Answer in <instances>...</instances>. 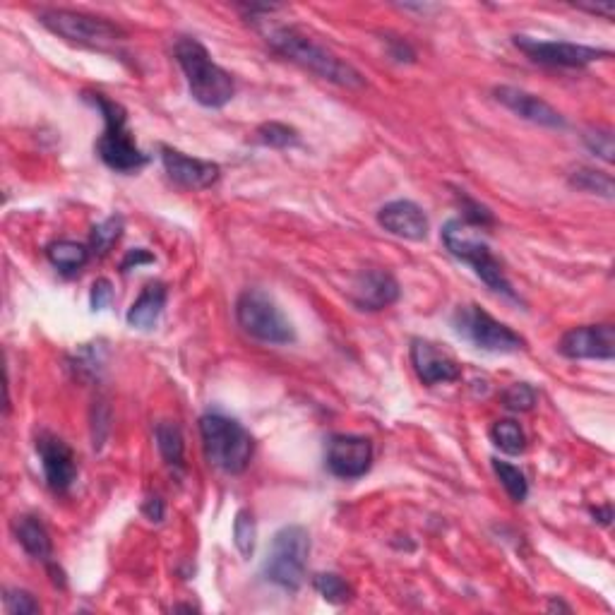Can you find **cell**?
Listing matches in <instances>:
<instances>
[{
    "label": "cell",
    "mask_w": 615,
    "mask_h": 615,
    "mask_svg": "<svg viewBox=\"0 0 615 615\" xmlns=\"http://www.w3.org/2000/svg\"><path fill=\"white\" fill-rule=\"evenodd\" d=\"M258 29L270 44L272 51H277L279 56H284L286 61L301 65V68L310 70L313 75L322 77V80L332 82V85L346 87V89H358L366 85V77H363L351 63L342 61L337 53H332L327 46H322L320 41L308 37L301 29L291 25H277L270 20H253Z\"/></svg>",
    "instance_id": "6da1fadb"
},
{
    "label": "cell",
    "mask_w": 615,
    "mask_h": 615,
    "mask_svg": "<svg viewBox=\"0 0 615 615\" xmlns=\"http://www.w3.org/2000/svg\"><path fill=\"white\" fill-rule=\"evenodd\" d=\"M173 56L181 65L193 99L205 109H222L236 94L234 77L212 61L210 51L193 37H178Z\"/></svg>",
    "instance_id": "7a4b0ae2"
},
{
    "label": "cell",
    "mask_w": 615,
    "mask_h": 615,
    "mask_svg": "<svg viewBox=\"0 0 615 615\" xmlns=\"http://www.w3.org/2000/svg\"><path fill=\"white\" fill-rule=\"evenodd\" d=\"M85 99L104 116V135L97 142L101 161L118 173H135L147 166L149 157L133 140V133L128 130V113L123 106L101 92L85 94Z\"/></svg>",
    "instance_id": "3957f363"
},
{
    "label": "cell",
    "mask_w": 615,
    "mask_h": 615,
    "mask_svg": "<svg viewBox=\"0 0 615 615\" xmlns=\"http://www.w3.org/2000/svg\"><path fill=\"white\" fill-rule=\"evenodd\" d=\"M200 433L212 467L224 474H243L248 469L255 440L243 423L224 414H205L200 419Z\"/></svg>",
    "instance_id": "277c9868"
},
{
    "label": "cell",
    "mask_w": 615,
    "mask_h": 615,
    "mask_svg": "<svg viewBox=\"0 0 615 615\" xmlns=\"http://www.w3.org/2000/svg\"><path fill=\"white\" fill-rule=\"evenodd\" d=\"M310 555V534L301 524H286L274 534L262 577L286 591L301 589Z\"/></svg>",
    "instance_id": "5b68a950"
},
{
    "label": "cell",
    "mask_w": 615,
    "mask_h": 615,
    "mask_svg": "<svg viewBox=\"0 0 615 615\" xmlns=\"http://www.w3.org/2000/svg\"><path fill=\"white\" fill-rule=\"evenodd\" d=\"M443 243L445 248L450 250V255H455L457 260L467 262L471 270L476 272V277H479L488 289L517 301L515 289H512L510 279L505 277V270L503 265H500V260L495 258L486 243L471 236L467 224L459 222V219H450V222L443 226Z\"/></svg>",
    "instance_id": "8992f818"
},
{
    "label": "cell",
    "mask_w": 615,
    "mask_h": 615,
    "mask_svg": "<svg viewBox=\"0 0 615 615\" xmlns=\"http://www.w3.org/2000/svg\"><path fill=\"white\" fill-rule=\"evenodd\" d=\"M39 22L56 37L87 49L109 51L125 41V32L113 22L73 10H41Z\"/></svg>",
    "instance_id": "52a82bcc"
},
{
    "label": "cell",
    "mask_w": 615,
    "mask_h": 615,
    "mask_svg": "<svg viewBox=\"0 0 615 615\" xmlns=\"http://www.w3.org/2000/svg\"><path fill=\"white\" fill-rule=\"evenodd\" d=\"M236 320L243 327V332L253 339L265 344H291L296 339L294 327L286 320V315L279 310L265 291L248 289L238 296L236 301Z\"/></svg>",
    "instance_id": "ba28073f"
},
{
    "label": "cell",
    "mask_w": 615,
    "mask_h": 615,
    "mask_svg": "<svg viewBox=\"0 0 615 615\" xmlns=\"http://www.w3.org/2000/svg\"><path fill=\"white\" fill-rule=\"evenodd\" d=\"M452 325L459 337L469 339L476 349L491 351V354H517L524 349V339L515 330H510L474 303L459 306L452 315Z\"/></svg>",
    "instance_id": "9c48e42d"
},
{
    "label": "cell",
    "mask_w": 615,
    "mask_h": 615,
    "mask_svg": "<svg viewBox=\"0 0 615 615\" xmlns=\"http://www.w3.org/2000/svg\"><path fill=\"white\" fill-rule=\"evenodd\" d=\"M515 46L527 53L534 63L548 65V68H584V65L601 61L611 56V51L594 49V46L570 44V41H541L517 34Z\"/></svg>",
    "instance_id": "30bf717a"
},
{
    "label": "cell",
    "mask_w": 615,
    "mask_h": 615,
    "mask_svg": "<svg viewBox=\"0 0 615 615\" xmlns=\"http://www.w3.org/2000/svg\"><path fill=\"white\" fill-rule=\"evenodd\" d=\"M373 464V443L363 435L337 433L327 440L325 467L337 479H361Z\"/></svg>",
    "instance_id": "8fae6325"
},
{
    "label": "cell",
    "mask_w": 615,
    "mask_h": 615,
    "mask_svg": "<svg viewBox=\"0 0 615 615\" xmlns=\"http://www.w3.org/2000/svg\"><path fill=\"white\" fill-rule=\"evenodd\" d=\"M37 452L51 491H70V486H73L77 479V462L70 445L58 438V435L44 431L37 435Z\"/></svg>",
    "instance_id": "7c38bea8"
},
{
    "label": "cell",
    "mask_w": 615,
    "mask_h": 615,
    "mask_svg": "<svg viewBox=\"0 0 615 615\" xmlns=\"http://www.w3.org/2000/svg\"><path fill=\"white\" fill-rule=\"evenodd\" d=\"M558 351L572 361L596 358V361H611L615 356V332L613 325H584L572 327L563 334Z\"/></svg>",
    "instance_id": "4fadbf2b"
},
{
    "label": "cell",
    "mask_w": 615,
    "mask_h": 615,
    "mask_svg": "<svg viewBox=\"0 0 615 615\" xmlns=\"http://www.w3.org/2000/svg\"><path fill=\"white\" fill-rule=\"evenodd\" d=\"M161 164H164V169L173 183H178L181 188L188 190L212 188V185L219 181V176H222V169H219V164H214V161L188 157V154L166 145L161 147Z\"/></svg>",
    "instance_id": "5bb4252c"
},
{
    "label": "cell",
    "mask_w": 615,
    "mask_h": 615,
    "mask_svg": "<svg viewBox=\"0 0 615 615\" xmlns=\"http://www.w3.org/2000/svg\"><path fill=\"white\" fill-rule=\"evenodd\" d=\"M411 366L423 385H440V382H455L462 375V368L447 351L428 339L411 342Z\"/></svg>",
    "instance_id": "9a60e30c"
},
{
    "label": "cell",
    "mask_w": 615,
    "mask_h": 615,
    "mask_svg": "<svg viewBox=\"0 0 615 615\" xmlns=\"http://www.w3.org/2000/svg\"><path fill=\"white\" fill-rule=\"evenodd\" d=\"M493 97L498 104H503L505 109H510L515 116L524 118V121L543 125V128H565V118L560 116V111H555L548 101L536 97V94L503 85L493 89Z\"/></svg>",
    "instance_id": "2e32d148"
},
{
    "label": "cell",
    "mask_w": 615,
    "mask_h": 615,
    "mask_svg": "<svg viewBox=\"0 0 615 615\" xmlns=\"http://www.w3.org/2000/svg\"><path fill=\"white\" fill-rule=\"evenodd\" d=\"M399 284L390 272L366 270L356 277L351 301L361 310H385L399 301Z\"/></svg>",
    "instance_id": "e0dca14e"
},
{
    "label": "cell",
    "mask_w": 615,
    "mask_h": 615,
    "mask_svg": "<svg viewBox=\"0 0 615 615\" xmlns=\"http://www.w3.org/2000/svg\"><path fill=\"white\" fill-rule=\"evenodd\" d=\"M378 224L387 234L406 238V241H423L431 229L426 212L411 200H394L382 207L378 212Z\"/></svg>",
    "instance_id": "ac0fdd59"
},
{
    "label": "cell",
    "mask_w": 615,
    "mask_h": 615,
    "mask_svg": "<svg viewBox=\"0 0 615 615\" xmlns=\"http://www.w3.org/2000/svg\"><path fill=\"white\" fill-rule=\"evenodd\" d=\"M164 306H166V286L161 282H152L142 289L140 296H137V301L130 306L125 320H128V325L135 327V330H152V327L159 322L161 313H164Z\"/></svg>",
    "instance_id": "d6986e66"
},
{
    "label": "cell",
    "mask_w": 615,
    "mask_h": 615,
    "mask_svg": "<svg viewBox=\"0 0 615 615\" xmlns=\"http://www.w3.org/2000/svg\"><path fill=\"white\" fill-rule=\"evenodd\" d=\"M15 534L20 546L25 548L27 555L32 558L44 560V563L51 565V555H53V543L49 536V529L44 527L39 517H20L15 522Z\"/></svg>",
    "instance_id": "ffe728a7"
},
{
    "label": "cell",
    "mask_w": 615,
    "mask_h": 615,
    "mask_svg": "<svg viewBox=\"0 0 615 615\" xmlns=\"http://www.w3.org/2000/svg\"><path fill=\"white\" fill-rule=\"evenodd\" d=\"M46 258L63 274H75L87 265L89 250L87 246L75 241H53L51 246L46 248Z\"/></svg>",
    "instance_id": "44dd1931"
},
{
    "label": "cell",
    "mask_w": 615,
    "mask_h": 615,
    "mask_svg": "<svg viewBox=\"0 0 615 615\" xmlns=\"http://www.w3.org/2000/svg\"><path fill=\"white\" fill-rule=\"evenodd\" d=\"M154 440H157L159 455L164 457V462L169 464L171 469H183V433L176 423L171 421H161L154 428Z\"/></svg>",
    "instance_id": "7402d4cb"
},
{
    "label": "cell",
    "mask_w": 615,
    "mask_h": 615,
    "mask_svg": "<svg viewBox=\"0 0 615 615\" xmlns=\"http://www.w3.org/2000/svg\"><path fill=\"white\" fill-rule=\"evenodd\" d=\"M491 440L505 455H522L527 450V435H524L522 426L512 419L495 421L491 428Z\"/></svg>",
    "instance_id": "603a6c76"
},
{
    "label": "cell",
    "mask_w": 615,
    "mask_h": 615,
    "mask_svg": "<svg viewBox=\"0 0 615 615\" xmlns=\"http://www.w3.org/2000/svg\"><path fill=\"white\" fill-rule=\"evenodd\" d=\"M570 185L577 190H584V193L606 197V200H611L613 197V178L603 171L587 169V166L570 173Z\"/></svg>",
    "instance_id": "cb8c5ba5"
},
{
    "label": "cell",
    "mask_w": 615,
    "mask_h": 615,
    "mask_svg": "<svg viewBox=\"0 0 615 615\" xmlns=\"http://www.w3.org/2000/svg\"><path fill=\"white\" fill-rule=\"evenodd\" d=\"M493 471L495 476H498L500 483H503V488L507 491L515 503H524L529 495V483L527 476H524V471L515 467V464H507L500 462V459H493Z\"/></svg>",
    "instance_id": "d4e9b609"
},
{
    "label": "cell",
    "mask_w": 615,
    "mask_h": 615,
    "mask_svg": "<svg viewBox=\"0 0 615 615\" xmlns=\"http://www.w3.org/2000/svg\"><path fill=\"white\" fill-rule=\"evenodd\" d=\"M121 234H123V217H109L101 224L94 226L89 243H92L94 253L106 255L113 246H116V241L121 238Z\"/></svg>",
    "instance_id": "484cf974"
},
{
    "label": "cell",
    "mask_w": 615,
    "mask_h": 615,
    "mask_svg": "<svg viewBox=\"0 0 615 615\" xmlns=\"http://www.w3.org/2000/svg\"><path fill=\"white\" fill-rule=\"evenodd\" d=\"M258 142L265 147L274 149H286V147H296L298 145V133L291 125L284 123H265L258 128Z\"/></svg>",
    "instance_id": "4316f807"
},
{
    "label": "cell",
    "mask_w": 615,
    "mask_h": 615,
    "mask_svg": "<svg viewBox=\"0 0 615 615\" xmlns=\"http://www.w3.org/2000/svg\"><path fill=\"white\" fill-rule=\"evenodd\" d=\"M255 539H258V527H255V519L248 510H241L236 515V522H234V541H236L238 553H241L243 558H253Z\"/></svg>",
    "instance_id": "83f0119b"
},
{
    "label": "cell",
    "mask_w": 615,
    "mask_h": 615,
    "mask_svg": "<svg viewBox=\"0 0 615 615\" xmlns=\"http://www.w3.org/2000/svg\"><path fill=\"white\" fill-rule=\"evenodd\" d=\"M313 587L318 589L322 599L330 603H344L351 599L349 584H346L339 575H334V572H320V575H315Z\"/></svg>",
    "instance_id": "f1b7e54d"
},
{
    "label": "cell",
    "mask_w": 615,
    "mask_h": 615,
    "mask_svg": "<svg viewBox=\"0 0 615 615\" xmlns=\"http://www.w3.org/2000/svg\"><path fill=\"white\" fill-rule=\"evenodd\" d=\"M536 404V390L527 382H515L503 392V406L510 411H531Z\"/></svg>",
    "instance_id": "f546056e"
},
{
    "label": "cell",
    "mask_w": 615,
    "mask_h": 615,
    "mask_svg": "<svg viewBox=\"0 0 615 615\" xmlns=\"http://www.w3.org/2000/svg\"><path fill=\"white\" fill-rule=\"evenodd\" d=\"M582 140H584V145L589 147L591 154H596V157L606 161V164H611L613 161V133L611 130L589 128V130H584Z\"/></svg>",
    "instance_id": "4dcf8cb0"
},
{
    "label": "cell",
    "mask_w": 615,
    "mask_h": 615,
    "mask_svg": "<svg viewBox=\"0 0 615 615\" xmlns=\"http://www.w3.org/2000/svg\"><path fill=\"white\" fill-rule=\"evenodd\" d=\"M5 611L10 615H34L41 611V606L29 591L8 589L5 591Z\"/></svg>",
    "instance_id": "1f68e13d"
},
{
    "label": "cell",
    "mask_w": 615,
    "mask_h": 615,
    "mask_svg": "<svg viewBox=\"0 0 615 615\" xmlns=\"http://www.w3.org/2000/svg\"><path fill=\"white\" fill-rule=\"evenodd\" d=\"M457 197H459V202H462L464 217H467V222H469V224H476V226H491V224L495 222L491 210H488V207L479 205V202L471 200V197H469L467 193H464V190H459Z\"/></svg>",
    "instance_id": "d6a6232c"
},
{
    "label": "cell",
    "mask_w": 615,
    "mask_h": 615,
    "mask_svg": "<svg viewBox=\"0 0 615 615\" xmlns=\"http://www.w3.org/2000/svg\"><path fill=\"white\" fill-rule=\"evenodd\" d=\"M111 301H113L111 282H109V279H97V282H94V286H92V296H89V306H92L94 313H97V310L109 308Z\"/></svg>",
    "instance_id": "836d02e7"
},
{
    "label": "cell",
    "mask_w": 615,
    "mask_h": 615,
    "mask_svg": "<svg viewBox=\"0 0 615 615\" xmlns=\"http://www.w3.org/2000/svg\"><path fill=\"white\" fill-rule=\"evenodd\" d=\"M149 262H154V255H149L147 250L137 248V250H130V253L125 255V260L121 262V270L123 272H130V270H133V267L149 265Z\"/></svg>",
    "instance_id": "e575fe53"
},
{
    "label": "cell",
    "mask_w": 615,
    "mask_h": 615,
    "mask_svg": "<svg viewBox=\"0 0 615 615\" xmlns=\"http://www.w3.org/2000/svg\"><path fill=\"white\" fill-rule=\"evenodd\" d=\"M142 512L152 519V522H161L164 519V500L161 498H149L145 507H142Z\"/></svg>",
    "instance_id": "d590c367"
},
{
    "label": "cell",
    "mask_w": 615,
    "mask_h": 615,
    "mask_svg": "<svg viewBox=\"0 0 615 615\" xmlns=\"http://www.w3.org/2000/svg\"><path fill=\"white\" fill-rule=\"evenodd\" d=\"M579 8L589 10V13L594 15H606V17L615 15V5H579Z\"/></svg>",
    "instance_id": "8d00e7d4"
},
{
    "label": "cell",
    "mask_w": 615,
    "mask_h": 615,
    "mask_svg": "<svg viewBox=\"0 0 615 615\" xmlns=\"http://www.w3.org/2000/svg\"><path fill=\"white\" fill-rule=\"evenodd\" d=\"M591 515L599 519L603 527H608V524H611V519H613V510H611V505L596 507V510H591Z\"/></svg>",
    "instance_id": "74e56055"
},
{
    "label": "cell",
    "mask_w": 615,
    "mask_h": 615,
    "mask_svg": "<svg viewBox=\"0 0 615 615\" xmlns=\"http://www.w3.org/2000/svg\"><path fill=\"white\" fill-rule=\"evenodd\" d=\"M548 608H551V611H565V613H570V606H565L563 601H551V606H548Z\"/></svg>",
    "instance_id": "f35d334b"
}]
</instances>
